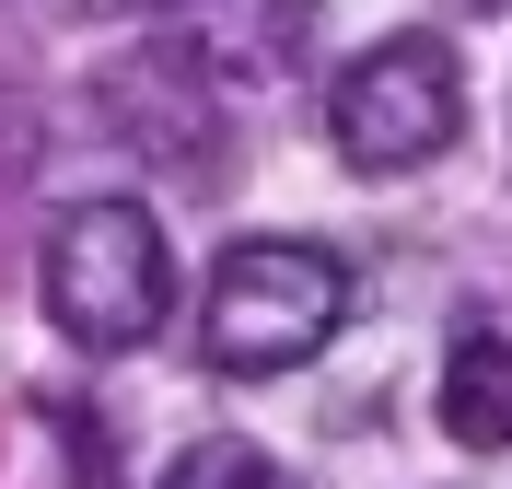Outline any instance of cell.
<instances>
[{
  "mask_svg": "<svg viewBox=\"0 0 512 489\" xmlns=\"http://www.w3.org/2000/svg\"><path fill=\"white\" fill-rule=\"evenodd\" d=\"M350 326V257L303 245V233H245L222 245L210 292H198V350L222 373H303Z\"/></svg>",
  "mask_w": 512,
  "mask_h": 489,
  "instance_id": "6da1fadb",
  "label": "cell"
},
{
  "mask_svg": "<svg viewBox=\"0 0 512 489\" xmlns=\"http://www.w3.org/2000/svg\"><path fill=\"white\" fill-rule=\"evenodd\" d=\"M35 292H47V326L70 350H140L175 303V245L140 198H82V210L47 222Z\"/></svg>",
  "mask_w": 512,
  "mask_h": 489,
  "instance_id": "7a4b0ae2",
  "label": "cell"
},
{
  "mask_svg": "<svg viewBox=\"0 0 512 489\" xmlns=\"http://www.w3.org/2000/svg\"><path fill=\"white\" fill-rule=\"evenodd\" d=\"M454 129H466V70H454L443 35H384V47H361L338 70V94H326V140H338L350 175H408Z\"/></svg>",
  "mask_w": 512,
  "mask_h": 489,
  "instance_id": "3957f363",
  "label": "cell"
},
{
  "mask_svg": "<svg viewBox=\"0 0 512 489\" xmlns=\"http://www.w3.org/2000/svg\"><path fill=\"white\" fill-rule=\"evenodd\" d=\"M443 431L466 455H512V326H466L443 350Z\"/></svg>",
  "mask_w": 512,
  "mask_h": 489,
  "instance_id": "277c9868",
  "label": "cell"
},
{
  "mask_svg": "<svg viewBox=\"0 0 512 489\" xmlns=\"http://www.w3.org/2000/svg\"><path fill=\"white\" fill-rule=\"evenodd\" d=\"M163 489H291L280 466L256 455V443H233V431H210V443H187V455L163 466Z\"/></svg>",
  "mask_w": 512,
  "mask_h": 489,
  "instance_id": "5b68a950",
  "label": "cell"
}]
</instances>
